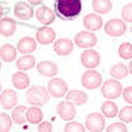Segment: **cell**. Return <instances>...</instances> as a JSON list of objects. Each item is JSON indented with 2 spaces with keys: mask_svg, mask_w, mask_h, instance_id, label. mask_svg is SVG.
<instances>
[{
  "mask_svg": "<svg viewBox=\"0 0 132 132\" xmlns=\"http://www.w3.org/2000/svg\"><path fill=\"white\" fill-rule=\"evenodd\" d=\"M56 12L64 19H73L82 11L80 0H56Z\"/></svg>",
  "mask_w": 132,
  "mask_h": 132,
  "instance_id": "cell-1",
  "label": "cell"
},
{
  "mask_svg": "<svg viewBox=\"0 0 132 132\" xmlns=\"http://www.w3.org/2000/svg\"><path fill=\"white\" fill-rule=\"evenodd\" d=\"M27 102L36 107H42L45 106L49 101V94L47 91V88L42 87V85H36L28 89L27 94H25Z\"/></svg>",
  "mask_w": 132,
  "mask_h": 132,
  "instance_id": "cell-2",
  "label": "cell"
},
{
  "mask_svg": "<svg viewBox=\"0 0 132 132\" xmlns=\"http://www.w3.org/2000/svg\"><path fill=\"white\" fill-rule=\"evenodd\" d=\"M122 85L117 79H107L103 84H101V94L107 100H115L121 95Z\"/></svg>",
  "mask_w": 132,
  "mask_h": 132,
  "instance_id": "cell-3",
  "label": "cell"
},
{
  "mask_svg": "<svg viewBox=\"0 0 132 132\" xmlns=\"http://www.w3.org/2000/svg\"><path fill=\"white\" fill-rule=\"evenodd\" d=\"M80 84L88 90H94L102 84V76L94 69L87 70L80 77Z\"/></svg>",
  "mask_w": 132,
  "mask_h": 132,
  "instance_id": "cell-4",
  "label": "cell"
},
{
  "mask_svg": "<svg viewBox=\"0 0 132 132\" xmlns=\"http://www.w3.org/2000/svg\"><path fill=\"white\" fill-rule=\"evenodd\" d=\"M126 23L119 18H113L104 24V32L111 37H120L126 32Z\"/></svg>",
  "mask_w": 132,
  "mask_h": 132,
  "instance_id": "cell-5",
  "label": "cell"
},
{
  "mask_svg": "<svg viewBox=\"0 0 132 132\" xmlns=\"http://www.w3.org/2000/svg\"><path fill=\"white\" fill-rule=\"evenodd\" d=\"M106 127V119L100 113H90L85 118V129L89 132H102Z\"/></svg>",
  "mask_w": 132,
  "mask_h": 132,
  "instance_id": "cell-6",
  "label": "cell"
},
{
  "mask_svg": "<svg viewBox=\"0 0 132 132\" xmlns=\"http://www.w3.org/2000/svg\"><path fill=\"white\" fill-rule=\"evenodd\" d=\"M67 83L63 78L60 77H53V79L49 80L48 87H47V91H48L49 96L53 97H63L67 93Z\"/></svg>",
  "mask_w": 132,
  "mask_h": 132,
  "instance_id": "cell-7",
  "label": "cell"
},
{
  "mask_svg": "<svg viewBox=\"0 0 132 132\" xmlns=\"http://www.w3.org/2000/svg\"><path fill=\"white\" fill-rule=\"evenodd\" d=\"M75 43L79 48L89 49L97 43V36L93 31L83 30V31H79L75 36Z\"/></svg>",
  "mask_w": 132,
  "mask_h": 132,
  "instance_id": "cell-8",
  "label": "cell"
},
{
  "mask_svg": "<svg viewBox=\"0 0 132 132\" xmlns=\"http://www.w3.org/2000/svg\"><path fill=\"white\" fill-rule=\"evenodd\" d=\"M100 63H101L100 53L93 48L85 49L82 53V55H80V64L87 70L95 69L96 66L100 65Z\"/></svg>",
  "mask_w": 132,
  "mask_h": 132,
  "instance_id": "cell-9",
  "label": "cell"
},
{
  "mask_svg": "<svg viewBox=\"0 0 132 132\" xmlns=\"http://www.w3.org/2000/svg\"><path fill=\"white\" fill-rule=\"evenodd\" d=\"M56 113H58V115L63 120L70 121V120H72L76 117L77 109H76V106L72 102H70V101H61L56 106Z\"/></svg>",
  "mask_w": 132,
  "mask_h": 132,
  "instance_id": "cell-10",
  "label": "cell"
},
{
  "mask_svg": "<svg viewBox=\"0 0 132 132\" xmlns=\"http://www.w3.org/2000/svg\"><path fill=\"white\" fill-rule=\"evenodd\" d=\"M35 37H36V41L40 45L46 46L55 41L56 35H55V31L52 28H49V27H42V28H38L36 30Z\"/></svg>",
  "mask_w": 132,
  "mask_h": 132,
  "instance_id": "cell-11",
  "label": "cell"
},
{
  "mask_svg": "<svg viewBox=\"0 0 132 132\" xmlns=\"http://www.w3.org/2000/svg\"><path fill=\"white\" fill-rule=\"evenodd\" d=\"M35 17L37 18V21L43 25H49L55 21V13L53 12L52 9L48 6L42 5L35 11Z\"/></svg>",
  "mask_w": 132,
  "mask_h": 132,
  "instance_id": "cell-12",
  "label": "cell"
},
{
  "mask_svg": "<svg viewBox=\"0 0 132 132\" xmlns=\"http://www.w3.org/2000/svg\"><path fill=\"white\" fill-rule=\"evenodd\" d=\"M53 48L59 56H67L73 52V42L67 37H61L54 42Z\"/></svg>",
  "mask_w": 132,
  "mask_h": 132,
  "instance_id": "cell-13",
  "label": "cell"
},
{
  "mask_svg": "<svg viewBox=\"0 0 132 132\" xmlns=\"http://www.w3.org/2000/svg\"><path fill=\"white\" fill-rule=\"evenodd\" d=\"M83 25L88 31H97L102 28L103 25V21L102 17L97 13H88L85 17L83 18Z\"/></svg>",
  "mask_w": 132,
  "mask_h": 132,
  "instance_id": "cell-14",
  "label": "cell"
},
{
  "mask_svg": "<svg viewBox=\"0 0 132 132\" xmlns=\"http://www.w3.org/2000/svg\"><path fill=\"white\" fill-rule=\"evenodd\" d=\"M37 72L43 77H55L59 73V67L55 63L49 61V60H43L40 61L36 66Z\"/></svg>",
  "mask_w": 132,
  "mask_h": 132,
  "instance_id": "cell-15",
  "label": "cell"
},
{
  "mask_svg": "<svg viewBox=\"0 0 132 132\" xmlns=\"http://www.w3.org/2000/svg\"><path fill=\"white\" fill-rule=\"evenodd\" d=\"M13 12H14V16L17 18H19V19H22V21H28L34 14L32 7L28 3H25V1H18L13 7Z\"/></svg>",
  "mask_w": 132,
  "mask_h": 132,
  "instance_id": "cell-16",
  "label": "cell"
},
{
  "mask_svg": "<svg viewBox=\"0 0 132 132\" xmlns=\"http://www.w3.org/2000/svg\"><path fill=\"white\" fill-rule=\"evenodd\" d=\"M18 103V97L14 90L6 89L0 94V106L4 109H11Z\"/></svg>",
  "mask_w": 132,
  "mask_h": 132,
  "instance_id": "cell-17",
  "label": "cell"
},
{
  "mask_svg": "<svg viewBox=\"0 0 132 132\" xmlns=\"http://www.w3.org/2000/svg\"><path fill=\"white\" fill-rule=\"evenodd\" d=\"M37 47L36 40L30 36H24L22 37L17 43V49L18 52H21L22 54H30V53L35 52Z\"/></svg>",
  "mask_w": 132,
  "mask_h": 132,
  "instance_id": "cell-18",
  "label": "cell"
},
{
  "mask_svg": "<svg viewBox=\"0 0 132 132\" xmlns=\"http://www.w3.org/2000/svg\"><path fill=\"white\" fill-rule=\"evenodd\" d=\"M66 101H70L72 102L75 106H83L88 102V95L82 90H77V89H72L70 90L69 93L65 94Z\"/></svg>",
  "mask_w": 132,
  "mask_h": 132,
  "instance_id": "cell-19",
  "label": "cell"
},
{
  "mask_svg": "<svg viewBox=\"0 0 132 132\" xmlns=\"http://www.w3.org/2000/svg\"><path fill=\"white\" fill-rule=\"evenodd\" d=\"M16 22L10 17H5L0 19V35L4 37H10L16 32Z\"/></svg>",
  "mask_w": 132,
  "mask_h": 132,
  "instance_id": "cell-20",
  "label": "cell"
},
{
  "mask_svg": "<svg viewBox=\"0 0 132 132\" xmlns=\"http://www.w3.org/2000/svg\"><path fill=\"white\" fill-rule=\"evenodd\" d=\"M12 84L14 85L16 89L23 90L30 85V78L25 72L23 71H18V72L12 75Z\"/></svg>",
  "mask_w": 132,
  "mask_h": 132,
  "instance_id": "cell-21",
  "label": "cell"
},
{
  "mask_svg": "<svg viewBox=\"0 0 132 132\" xmlns=\"http://www.w3.org/2000/svg\"><path fill=\"white\" fill-rule=\"evenodd\" d=\"M17 56V49L14 48V46L6 43L0 47V58L5 63H11L13 61Z\"/></svg>",
  "mask_w": 132,
  "mask_h": 132,
  "instance_id": "cell-22",
  "label": "cell"
},
{
  "mask_svg": "<svg viewBox=\"0 0 132 132\" xmlns=\"http://www.w3.org/2000/svg\"><path fill=\"white\" fill-rule=\"evenodd\" d=\"M42 119H43V112L40 109V107L32 106L25 112V120L30 124H40Z\"/></svg>",
  "mask_w": 132,
  "mask_h": 132,
  "instance_id": "cell-23",
  "label": "cell"
},
{
  "mask_svg": "<svg viewBox=\"0 0 132 132\" xmlns=\"http://www.w3.org/2000/svg\"><path fill=\"white\" fill-rule=\"evenodd\" d=\"M109 73H111V76L113 77V79H124L126 77L129 76V70H127V66L125 64L122 63H117L111 67L109 70Z\"/></svg>",
  "mask_w": 132,
  "mask_h": 132,
  "instance_id": "cell-24",
  "label": "cell"
},
{
  "mask_svg": "<svg viewBox=\"0 0 132 132\" xmlns=\"http://www.w3.org/2000/svg\"><path fill=\"white\" fill-rule=\"evenodd\" d=\"M36 64V60H35V56L30 55V54H25V55L21 56L19 59H17L16 61V67H17L19 71H29L31 70L32 67Z\"/></svg>",
  "mask_w": 132,
  "mask_h": 132,
  "instance_id": "cell-25",
  "label": "cell"
},
{
  "mask_svg": "<svg viewBox=\"0 0 132 132\" xmlns=\"http://www.w3.org/2000/svg\"><path fill=\"white\" fill-rule=\"evenodd\" d=\"M91 6L97 14H107L111 12L113 4L111 0H93Z\"/></svg>",
  "mask_w": 132,
  "mask_h": 132,
  "instance_id": "cell-26",
  "label": "cell"
},
{
  "mask_svg": "<svg viewBox=\"0 0 132 132\" xmlns=\"http://www.w3.org/2000/svg\"><path fill=\"white\" fill-rule=\"evenodd\" d=\"M118 106L113 102V101H106L101 106V113L104 118H115L118 114Z\"/></svg>",
  "mask_w": 132,
  "mask_h": 132,
  "instance_id": "cell-27",
  "label": "cell"
},
{
  "mask_svg": "<svg viewBox=\"0 0 132 132\" xmlns=\"http://www.w3.org/2000/svg\"><path fill=\"white\" fill-rule=\"evenodd\" d=\"M27 109H28V107L24 106V104L17 106V107L12 111V114H11L12 121H14L16 124H18V125L24 124V122L27 121V120H25V112H27Z\"/></svg>",
  "mask_w": 132,
  "mask_h": 132,
  "instance_id": "cell-28",
  "label": "cell"
},
{
  "mask_svg": "<svg viewBox=\"0 0 132 132\" xmlns=\"http://www.w3.org/2000/svg\"><path fill=\"white\" fill-rule=\"evenodd\" d=\"M118 54L120 58L126 60H131L132 58V45L130 42H122L118 48Z\"/></svg>",
  "mask_w": 132,
  "mask_h": 132,
  "instance_id": "cell-29",
  "label": "cell"
},
{
  "mask_svg": "<svg viewBox=\"0 0 132 132\" xmlns=\"http://www.w3.org/2000/svg\"><path fill=\"white\" fill-rule=\"evenodd\" d=\"M12 119L6 113H0V132H10L12 129Z\"/></svg>",
  "mask_w": 132,
  "mask_h": 132,
  "instance_id": "cell-30",
  "label": "cell"
},
{
  "mask_svg": "<svg viewBox=\"0 0 132 132\" xmlns=\"http://www.w3.org/2000/svg\"><path fill=\"white\" fill-rule=\"evenodd\" d=\"M118 114L121 121L126 122V124H130L132 121V106L129 104V106L124 107L120 112H118Z\"/></svg>",
  "mask_w": 132,
  "mask_h": 132,
  "instance_id": "cell-31",
  "label": "cell"
},
{
  "mask_svg": "<svg viewBox=\"0 0 132 132\" xmlns=\"http://www.w3.org/2000/svg\"><path fill=\"white\" fill-rule=\"evenodd\" d=\"M64 132H85V127L78 121H70L65 125Z\"/></svg>",
  "mask_w": 132,
  "mask_h": 132,
  "instance_id": "cell-32",
  "label": "cell"
},
{
  "mask_svg": "<svg viewBox=\"0 0 132 132\" xmlns=\"http://www.w3.org/2000/svg\"><path fill=\"white\" fill-rule=\"evenodd\" d=\"M121 21H124L126 23H131L132 22V4L129 3L124 5V7L121 9Z\"/></svg>",
  "mask_w": 132,
  "mask_h": 132,
  "instance_id": "cell-33",
  "label": "cell"
},
{
  "mask_svg": "<svg viewBox=\"0 0 132 132\" xmlns=\"http://www.w3.org/2000/svg\"><path fill=\"white\" fill-rule=\"evenodd\" d=\"M106 132H127V127L121 122H112L107 126Z\"/></svg>",
  "mask_w": 132,
  "mask_h": 132,
  "instance_id": "cell-34",
  "label": "cell"
},
{
  "mask_svg": "<svg viewBox=\"0 0 132 132\" xmlns=\"http://www.w3.org/2000/svg\"><path fill=\"white\" fill-rule=\"evenodd\" d=\"M53 126L49 121H41L37 126V132H52Z\"/></svg>",
  "mask_w": 132,
  "mask_h": 132,
  "instance_id": "cell-35",
  "label": "cell"
},
{
  "mask_svg": "<svg viewBox=\"0 0 132 132\" xmlns=\"http://www.w3.org/2000/svg\"><path fill=\"white\" fill-rule=\"evenodd\" d=\"M121 94H122L124 100L129 104H131L132 103V87H127L126 89H124V90L121 91Z\"/></svg>",
  "mask_w": 132,
  "mask_h": 132,
  "instance_id": "cell-36",
  "label": "cell"
},
{
  "mask_svg": "<svg viewBox=\"0 0 132 132\" xmlns=\"http://www.w3.org/2000/svg\"><path fill=\"white\" fill-rule=\"evenodd\" d=\"M43 0H28V4L29 5H38V4H41Z\"/></svg>",
  "mask_w": 132,
  "mask_h": 132,
  "instance_id": "cell-37",
  "label": "cell"
},
{
  "mask_svg": "<svg viewBox=\"0 0 132 132\" xmlns=\"http://www.w3.org/2000/svg\"><path fill=\"white\" fill-rule=\"evenodd\" d=\"M127 70H129V73L132 72V61H130V64L127 65Z\"/></svg>",
  "mask_w": 132,
  "mask_h": 132,
  "instance_id": "cell-38",
  "label": "cell"
},
{
  "mask_svg": "<svg viewBox=\"0 0 132 132\" xmlns=\"http://www.w3.org/2000/svg\"><path fill=\"white\" fill-rule=\"evenodd\" d=\"M3 14H4V10H3V6L0 5V19H1V17H3Z\"/></svg>",
  "mask_w": 132,
  "mask_h": 132,
  "instance_id": "cell-39",
  "label": "cell"
},
{
  "mask_svg": "<svg viewBox=\"0 0 132 132\" xmlns=\"http://www.w3.org/2000/svg\"><path fill=\"white\" fill-rule=\"evenodd\" d=\"M1 67H3V65H1V60H0V71H1Z\"/></svg>",
  "mask_w": 132,
  "mask_h": 132,
  "instance_id": "cell-40",
  "label": "cell"
},
{
  "mask_svg": "<svg viewBox=\"0 0 132 132\" xmlns=\"http://www.w3.org/2000/svg\"><path fill=\"white\" fill-rule=\"evenodd\" d=\"M0 93H1V83H0Z\"/></svg>",
  "mask_w": 132,
  "mask_h": 132,
  "instance_id": "cell-41",
  "label": "cell"
}]
</instances>
